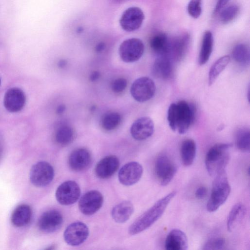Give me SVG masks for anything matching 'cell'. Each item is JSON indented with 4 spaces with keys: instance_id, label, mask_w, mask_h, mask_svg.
Instances as JSON below:
<instances>
[{
    "instance_id": "1",
    "label": "cell",
    "mask_w": 250,
    "mask_h": 250,
    "mask_svg": "<svg viewBox=\"0 0 250 250\" xmlns=\"http://www.w3.org/2000/svg\"><path fill=\"white\" fill-rule=\"evenodd\" d=\"M176 194V192L173 191L158 200L130 226L129 234H137L152 226L162 216Z\"/></svg>"
},
{
    "instance_id": "2",
    "label": "cell",
    "mask_w": 250,
    "mask_h": 250,
    "mask_svg": "<svg viewBox=\"0 0 250 250\" xmlns=\"http://www.w3.org/2000/svg\"><path fill=\"white\" fill-rule=\"evenodd\" d=\"M231 145L218 143L211 146L205 157V166L210 176H215L225 169L229 162Z\"/></svg>"
},
{
    "instance_id": "3",
    "label": "cell",
    "mask_w": 250,
    "mask_h": 250,
    "mask_svg": "<svg viewBox=\"0 0 250 250\" xmlns=\"http://www.w3.org/2000/svg\"><path fill=\"white\" fill-rule=\"evenodd\" d=\"M231 188L225 170L216 175L213 181L211 192L207 204L208 212L216 211L227 200Z\"/></svg>"
},
{
    "instance_id": "4",
    "label": "cell",
    "mask_w": 250,
    "mask_h": 250,
    "mask_svg": "<svg viewBox=\"0 0 250 250\" xmlns=\"http://www.w3.org/2000/svg\"><path fill=\"white\" fill-rule=\"evenodd\" d=\"M196 108L193 103L182 100L176 103V131L180 134L186 133L194 122Z\"/></svg>"
},
{
    "instance_id": "5",
    "label": "cell",
    "mask_w": 250,
    "mask_h": 250,
    "mask_svg": "<svg viewBox=\"0 0 250 250\" xmlns=\"http://www.w3.org/2000/svg\"><path fill=\"white\" fill-rule=\"evenodd\" d=\"M177 170L175 162L166 154H161L156 158L154 171L160 184L165 186L172 180Z\"/></svg>"
},
{
    "instance_id": "6",
    "label": "cell",
    "mask_w": 250,
    "mask_h": 250,
    "mask_svg": "<svg viewBox=\"0 0 250 250\" xmlns=\"http://www.w3.org/2000/svg\"><path fill=\"white\" fill-rule=\"evenodd\" d=\"M156 86L153 81L147 77H142L136 79L132 84L130 93L136 101L146 102L154 95Z\"/></svg>"
},
{
    "instance_id": "7",
    "label": "cell",
    "mask_w": 250,
    "mask_h": 250,
    "mask_svg": "<svg viewBox=\"0 0 250 250\" xmlns=\"http://www.w3.org/2000/svg\"><path fill=\"white\" fill-rule=\"evenodd\" d=\"M145 49L143 42L137 38L124 41L120 45L119 53L121 59L125 62H133L139 60Z\"/></svg>"
},
{
    "instance_id": "8",
    "label": "cell",
    "mask_w": 250,
    "mask_h": 250,
    "mask_svg": "<svg viewBox=\"0 0 250 250\" xmlns=\"http://www.w3.org/2000/svg\"><path fill=\"white\" fill-rule=\"evenodd\" d=\"M54 176L53 167L48 163L41 161L35 164L30 172L31 183L37 187L48 185L52 181Z\"/></svg>"
},
{
    "instance_id": "9",
    "label": "cell",
    "mask_w": 250,
    "mask_h": 250,
    "mask_svg": "<svg viewBox=\"0 0 250 250\" xmlns=\"http://www.w3.org/2000/svg\"><path fill=\"white\" fill-rule=\"evenodd\" d=\"M81 194L78 184L74 181H67L57 188L55 196L57 201L62 205H69L75 203Z\"/></svg>"
},
{
    "instance_id": "10",
    "label": "cell",
    "mask_w": 250,
    "mask_h": 250,
    "mask_svg": "<svg viewBox=\"0 0 250 250\" xmlns=\"http://www.w3.org/2000/svg\"><path fill=\"white\" fill-rule=\"evenodd\" d=\"M88 235L89 229L86 225L82 222H75L66 228L63 237L67 244L76 246L83 243Z\"/></svg>"
},
{
    "instance_id": "11",
    "label": "cell",
    "mask_w": 250,
    "mask_h": 250,
    "mask_svg": "<svg viewBox=\"0 0 250 250\" xmlns=\"http://www.w3.org/2000/svg\"><path fill=\"white\" fill-rule=\"evenodd\" d=\"M104 201L103 195L98 190H90L80 198L79 208L81 212L86 215L96 213L102 206Z\"/></svg>"
},
{
    "instance_id": "12",
    "label": "cell",
    "mask_w": 250,
    "mask_h": 250,
    "mask_svg": "<svg viewBox=\"0 0 250 250\" xmlns=\"http://www.w3.org/2000/svg\"><path fill=\"white\" fill-rule=\"evenodd\" d=\"M143 11L138 7H131L126 9L120 20L122 28L127 32H132L139 29L144 20Z\"/></svg>"
},
{
    "instance_id": "13",
    "label": "cell",
    "mask_w": 250,
    "mask_h": 250,
    "mask_svg": "<svg viewBox=\"0 0 250 250\" xmlns=\"http://www.w3.org/2000/svg\"><path fill=\"white\" fill-rule=\"evenodd\" d=\"M143 172L142 165L136 162L125 164L120 169L118 179L121 184L125 186H131L137 183Z\"/></svg>"
},
{
    "instance_id": "14",
    "label": "cell",
    "mask_w": 250,
    "mask_h": 250,
    "mask_svg": "<svg viewBox=\"0 0 250 250\" xmlns=\"http://www.w3.org/2000/svg\"><path fill=\"white\" fill-rule=\"evenodd\" d=\"M63 223V217L60 211L51 209L44 212L38 221L40 229L46 233L54 232L60 229Z\"/></svg>"
},
{
    "instance_id": "15",
    "label": "cell",
    "mask_w": 250,
    "mask_h": 250,
    "mask_svg": "<svg viewBox=\"0 0 250 250\" xmlns=\"http://www.w3.org/2000/svg\"><path fill=\"white\" fill-rule=\"evenodd\" d=\"M26 97L24 92L20 88L12 87L5 93L3 105L5 109L12 113L21 111L24 107Z\"/></svg>"
},
{
    "instance_id": "16",
    "label": "cell",
    "mask_w": 250,
    "mask_h": 250,
    "mask_svg": "<svg viewBox=\"0 0 250 250\" xmlns=\"http://www.w3.org/2000/svg\"><path fill=\"white\" fill-rule=\"evenodd\" d=\"M154 125L149 117H143L137 119L131 126L130 134L138 141H143L150 137L153 133Z\"/></svg>"
},
{
    "instance_id": "17",
    "label": "cell",
    "mask_w": 250,
    "mask_h": 250,
    "mask_svg": "<svg viewBox=\"0 0 250 250\" xmlns=\"http://www.w3.org/2000/svg\"><path fill=\"white\" fill-rule=\"evenodd\" d=\"M92 162L90 152L84 148H79L73 150L68 158V165L75 171H82L87 169Z\"/></svg>"
},
{
    "instance_id": "18",
    "label": "cell",
    "mask_w": 250,
    "mask_h": 250,
    "mask_svg": "<svg viewBox=\"0 0 250 250\" xmlns=\"http://www.w3.org/2000/svg\"><path fill=\"white\" fill-rule=\"evenodd\" d=\"M190 42V36L184 34L169 40L167 55L171 60H179L186 54Z\"/></svg>"
},
{
    "instance_id": "19",
    "label": "cell",
    "mask_w": 250,
    "mask_h": 250,
    "mask_svg": "<svg viewBox=\"0 0 250 250\" xmlns=\"http://www.w3.org/2000/svg\"><path fill=\"white\" fill-rule=\"evenodd\" d=\"M119 166V160L116 156L108 155L101 159L97 164L95 172L99 178H109L116 172Z\"/></svg>"
},
{
    "instance_id": "20",
    "label": "cell",
    "mask_w": 250,
    "mask_h": 250,
    "mask_svg": "<svg viewBox=\"0 0 250 250\" xmlns=\"http://www.w3.org/2000/svg\"><path fill=\"white\" fill-rule=\"evenodd\" d=\"M165 247L167 250H186L188 248V238L182 230L173 229L167 235Z\"/></svg>"
},
{
    "instance_id": "21",
    "label": "cell",
    "mask_w": 250,
    "mask_h": 250,
    "mask_svg": "<svg viewBox=\"0 0 250 250\" xmlns=\"http://www.w3.org/2000/svg\"><path fill=\"white\" fill-rule=\"evenodd\" d=\"M152 71L153 75L157 78L168 79L172 72L171 59L166 55L159 56L153 64Z\"/></svg>"
},
{
    "instance_id": "22",
    "label": "cell",
    "mask_w": 250,
    "mask_h": 250,
    "mask_svg": "<svg viewBox=\"0 0 250 250\" xmlns=\"http://www.w3.org/2000/svg\"><path fill=\"white\" fill-rule=\"evenodd\" d=\"M134 211V207L128 201L122 202L115 206L111 211L113 219L117 223H123L127 221Z\"/></svg>"
},
{
    "instance_id": "23",
    "label": "cell",
    "mask_w": 250,
    "mask_h": 250,
    "mask_svg": "<svg viewBox=\"0 0 250 250\" xmlns=\"http://www.w3.org/2000/svg\"><path fill=\"white\" fill-rule=\"evenodd\" d=\"M246 211L245 206L240 203L232 207L227 218V229L229 231H233L242 222Z\"/></svg>"
},
{
    "instance_id": "24",
    "label": "cell",
    "mask_w": 250,
    "mask_h": 250,
    "mask_svg": "<svg viewBox=\"0 0 250 250\" xmlns=\"http://www.w3.org/2000/svg\"><path fill=\"white\" fill-rule=\"evenodd\" d=\"M31 216L30 207L27 205H21L17 207L13 212L11 222L16 227H23L29 223Z\"/></svg>"
},
{
    "instance_id": "25",
    "label": "cell",
    "mask_w": 250,
    "mask_h": 250,
    "mask_svg": "<svg viewBox=\"0 0 250 250\" xmlns=\"http://www.w3.org/2000/svg\"><path fill=\"white\" fill-rule=\"evenodd\" d=\"M180 152L183 164L186 167L191 166L196 153V145L194 141L191 139L185 140L181 144Z\"/></svg>"
},
{
    "instance_id": "26",
    "label": "cell",
    "mask_w": 250,
    "mask_h": 250,
    "mask_svg": "<svg viewBox=\"0 0 250 250\" xmlns=\"http://www.w3.org/2000/svg\"><path fill=\"white\" fill-rule=\"evenodd\" d=\"M213 46V37L210 31H206L203 35L201 49L198 58V62L203 65L208 61L211 54Z\"/></svg>"
},
{
    "instance_id": "27",
    "label": "cell",
    "mask_w": 250,
    "mask_h": 250,
    "mask_svg": "<svg viewBox=\"0 0 250 250\" xmlns=\"http://www.w3.org/2000/svg\"><path fill=\"white\" fill-rule=\"evenodd\" d=\"M169 40L164 33H159L150 40V46L152 50L159 56L167 55Z\"/></svg>"
},
{
    "instance_id": "28",
    "label": "cell",
    "mask_w": 250,
    "mask_h": 250,
    "mask_svg": "<svg viewBox=\"0 0 250 250\" xmlns=\"http://www.w3.org/2000/svg\"><path fill=\"white\" fill-rule=\"evenodd\" d=\"M74 137L72 128L66 124H62L57 128L55 138L58 144L61 146H66L70 144Z\"/></svg>"
},
{
    "instance_id": "29",
    "label": "cell",
    "mask_w": 250,
    "mask_h": 250,
    "mask_svg": "<svg viewBox=\"0 0 250 250\" xmlns=\"http://www.w3.org/2000/svg\"><path fill=\"white\" fill-rule=\"evenodd\" d=\"M230 61V57L225 55L218 59L211 66L208 73V85L211 86Z\"/></svg>"
},
{
    "instance_id": "30",
    "label": "cell",
    "mask_w": 250,
    "mask_h": 250,
    "mask_svg": "<svg viewBox=\"0 0 250 250\" xmlns=\"http://www.w3.org/2000/svg\"><path fill=\"white\" fill-rule=\"evenodd\" d=\"M122 121L121 114L117 112H108L105 113L101 119V125L104 129L110 131L115 129Z\"/></svg>"
},
{
    "instance_id": "31",
    "label": "cell",
    "mask_w": 250,
    "mask_h": 250,
    "mask_svg": "<svg viewBox=\"0 0 250 250\" xmlns=\"http://www.w3.org/2000/svg\"><path fill=\"white\" fill-rule=\"evenodd\" d=\"M232 56L233 60L240 64L247 65L250 63V50L245 44L236 45L233 49Z\"/></svg>"
},
{
    "instance_id": "32",
    "label": "cell",
    "mask_w": 250,
    "mask_h": 250,
    "mask_svg": "<svg viewBox=\"0 0 250 250\" xmlns=\"http://www.w3.org/2000/svg\"><path fill=\"white\" fill-rule=\"evenodd\" d=\"M237 148L240 151L248 152L250 149V134L249 130L241 129L238 131L235 138Z\"/></svg>"
},
{
    "instance_id": "33",
    "label": "cell",
    "mask_w": 250,
    "mask_h": 250,
    "mask_svg": "<svg viewBox=\"0 0 250 250\" xmlns=\"http://www.w3.org/2000/svg\"><path fill=\"white\" fill-rule=\"evenodd\" d=\"M239 12V7L236 5H231L226 8L220 13V18L223 23H228L234 20Z\"/></svg>"
},
{
    "instance_id": "34",
    "label": "cell",
    "mask_w": 250,
    "mask_h": 250,
    "mask_svg": "<svg viewBox=\"0 0 250 250\" xmlns=\"http://www.w3.org/2000/svg\"><path fill=\"white\" fill-rule=\"evenodd\" d=\"M202 0H190L188 5L189 15L194 19L198 18L202 13Z\"/></svg>"
},
{
    "instance_id": "35",
    "label": "cell",
    "mask_w": 250,
    "mask_h": 250,
    "mask_svg": "<svg viewBox=\"0 0 250 250\" xmlns=\"http://www.w3.org/2000/svg\"><path fill=\"white\" fill-rule=\"evenodd\" d=\"M225 240L222 237H215L208 240L204 245V250H222L225 245Z\"/></svg>"
},
{
    "instance_id": "36",
    "label": "cell",
    "mask_w": 250,
    "mask_h": 250,
    "mask_svg": "<svg viewBox=\"0 0 250 250\" xmlns=\"http://www.w3.org/2000/svg\"><path fill=\"white\" fill-rule=\"evenodd\" d=\"M127 81L123 78L114 80L111 83V89L115 93L123 92L127 86Z\"/></svg>"
},
{
    "instance_id": "37",
    "label": "cell",
    "mask_w": 250,
    "mask_h": 250,
    "mask_svg": "<svg viewBox=\"0 0 250 250\" xmlns=\"http://www.w3.org/2000/svg\"><path fill=\"white\" fill-rule=\"evenodd\" d=\"M207 192L208 190L206 187L200 186L196 190L195 196L198 199H202L206 196Z\"/></svg>"
},
{
    "instance_id": "38",
    "label": "cell",
    "mask_w": 250,
    "mask_h": 250,
    "mask_svg": "<svg viewBox=\"0 0 250 250\" xmlns=\"http://www.w3.org/2000/svg\"><path fill=\"white\" fill-rule=\"evenodd\" d=\"M229 0H218L215 7L214 12L220 11L229 2Z\"/></svg>"
},
{
    "instance_id": "39",
    "label": "cell",
    "mask_w": 250,
    "mask_h": 250,
    "mask_svg": "<svg viewBox=\"0 0 250 250\" xmlns=\"http://www.w3.org/2000/svg\"><path fill=\"white\" fill-rule=\"evenodd\" d=\"M100 77V73L97 71H94L91 73L89 76V79L91 82L97 81Z\"/></svg>"
},
{
    "instance_id": "40",
    "label": "cell",
    "mask_w": 250,
    "mask_h": 250,
    "mask_svg": "<svg viewBox=\"0 0 250 250\" xmlns=\"http://www.w3.org/2000/svg\"><path fill=\"white\" fill-rule=\"evenodd\" d=\"M65 110V106L64 104L59 105L56 109V112L58 114H61L64 112Z\"/></svg>"
},
{
    "instance_id": "41",
    "label": "cell",
    "mask_w": 250,
    "mask_h": 250,
    "mask_svg": "<svg viewBox=\"0 0 250 250\" xmlns=\"http://www.w3.org/2000/svg\"><path fill=\"white\" fill-rule=\"evenodd\" d=\"M105 44L101 42L99 43L97 45L95 48V50L97 52H102L104 49L105 48Z\"/></svg>"
},
{
    "instance_id": "42",
    "label": "cell",
    "mask_w": 250,
    "mask_h": 250,
    "mask_svg": "<svg viewBox=\"0 0 250 250\" xmlns=\"http://www.w3.org/2000/svg\"><path fill=\"white\" fill-rule=\"evenodd\" d=\"M66 64L67 62L64 60H60L58 63V65L60 68H63Z\"/></svg>"
},
{
    "instance_id": "43",
    "label": "cell",
    "mask_w": 250,
    "mask_h": 250,
    "mask_svg": "<svg viewBox=\"0 0 250 250\" xmlns=\"http://www.w3.org/2000/svg\"></svg>"
}]
</instances>
